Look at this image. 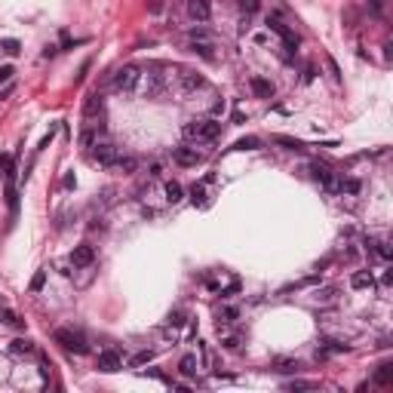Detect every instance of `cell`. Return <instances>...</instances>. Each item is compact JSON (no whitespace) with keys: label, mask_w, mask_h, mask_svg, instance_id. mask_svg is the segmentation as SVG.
<instances>
[{"label":"cell","mask_w":393,"mask_h":393,"mask_svg":"<svg viewBox=\"0 0 393 393\" xmlns=\"http://www.w3.org/2000/svg\"><path fill=\"white\" fill-rule=\"evenodd\" d=\"M185 138H194V141H215L221 135V123L218 120H191L182 126Z\"/></svg>","instance_id":"cell-1"},{"label":"cell","mask_w":393,"mask_h":393,"mask_svg":"<svg viewBox=\"0 0 393 393\" xmlns=\"http://www.w3.org/2000/svg\"><path fill=\"white\" fill-rule=\"evenodd\" d=\"M138 83H141V68L138 65H123L120 71H114V89L117 93L129 96V93L138 89Z\"/></svg>","instance_id":"cell-2"},{"label":"cell","mask_w":393,"mask_h":393,"mask_svg":"<svg viewBox=\"0 0 393 393\" xmlns=\"http://www.w3.org/2000/svg\"><path fill=\"white\" fill-rule=\"evenodd\" d=\"M56 344H62L65 350H74V353H89V344H86V338L80 335V332H74V329H56Z\"/></svg>","instance_id":"cell-3"},{"label":"cell","mask_w":393,"mask_h":393,"mask_svg":"<svg viewBox=\"0 0 393 393\" xmlns=\"http://www.w3.org/2000/svg\"><path fill=\"white\" fill-rule=\"evenodd\" d=\"M307 169H310V175H313V182H319L329 194H338V188H341V178H338L329 166H323V163H310Z\"/></svg>","instance_id":"cell-4"},{"label":"cell","mask_w":393,"mask_h":393,"mask_svg":"<svg viewBox=\"0 0 393 393\" xmlns=\"http://www.w3.org/2000/svg\"><path fill=\"white\" fill-rule=\"evenodd\" d=\"M203 86H206L203 74H196V71H191V68L178 71V93L182 96H191V93H196V89H203Z\"/></svg>","instance_id":"cell-5"},{"label":"cell","mask_w":393,"mask_h":393,"mask_svg":"<svg viewBox=\"0 0 393 393\" xmlns=\"http://www.w3.org/2000/svg\"><path fill=\"white\" fill-rule=\"evenodd\" d=\"M93 157H96L98 166H117L120 148H114L111 141H96V145H93Z\"/></svg>","instance_id":"cell-6"},{"label":"cell","mask_w":393,"mask_h":393,"mask_svg":"<svg viewBox=\"0 0 393 393\" xmlns=\"http://www.w3.org/2000/svg\"><path fill=\"white\" fill-rule=\"evenodd\" d=\"M123 366V356L114 350V347H104L101 353H98V369L101 372H117Z\"/></svg>","instance_id":"cell-7"},{"label":"cell","mask_w":393,"mask_h":393,"mask_svg":"<svg viewBox=\"0 0 393 393\" xmlns=\"http://www.w3.org/2000/svg\"><path fill=\"white\" fill-rule=\"evenodd\" d=\"M172 160H175L178 166H196L203 160V154L196 151V148H175L172 151Z\"/></svg>","instance_id":"cell-8"},{"label":"cell","mask_w":393,"mask_h":393,"mask_svg":"<svg viewBox=\"0 0 393 393\" xmlns=\"http://www.w3.org/2000/svg\"><path fill=\"white\" fill-rule=\"evenodd\" d=\"M71 261H74L77 267H89L96 261V249L89 243H80V246H74V252H71Z\"/></svg>","instance_id":"cell-9"},{"label":"cell","mask_w":393,"mask_h":393,"mask_svg":"<svg viewBox=\"0 0 393 393\" xmlns=\"http://www.w3.org/2000/svg\"><path fill=\"white\" fill-rule=\"evenodd\" d=\"M188 12L196 22H209L212 19V3L209 0H188Z\"/></svg>","instance_id":"cell-10"},{"label":"cell","mask_w":393,"mask_h":393,"mask_svg":"<svg viewBox=\"0 0 393 393\" xmlns=\"http://www.w3.org/2000/svg\"><path fill=\"white\" fill-rule=\"evenodd\" d=\"M101 111H104V98H101V93H89L86 101H83V114H86V117H96V114H101Z\"/></svg>","instance_id":"cell-11"},{"label":"cell","mask_w":393,"mask_h":393,"mask_svg":"<svg viewBox=\"0 0 393 393\" xmlns=\"http://www.w3.org/2000/svg\"><path fill=\"white\" fill-rule=\"evenodd\" d=\"M249 86H252V93H255L258 98H274V83H271V80L252 77V80H249Z\"/></svg>","instance_id":"cell-12"},{"label":"cell","mask_w":393,"mask_h":393,"mask_svg":"<svg viewBox=\"0 0 393 393\" xmlns=\"http://www.w3.org/2000/svg\"><path fill=\"white\" fill-rule=\"evenodd\" d=\"M350 286H353V289H372V286H375L372 271H356V274L350 277Z\"/></svg>","instance_id":"cell-13"},{"label":"cell","mask_w":393,"mask_h":393,"mask_svg":"<svg viewBox=\"0 0 393 393\" xmlns=\"http://www.w3.org/2000/svg\"><path fill=\"white\" fill-rule=\"evenodd\" d=\"M274 145L286 148V151H304V141L301 138H292V135H274Z\"/></svg>","instance_id":"cell-14"},{"label":"cell","mask_w":393,"mask_h":393,"mask_svg":"<svg viewBox=\"0 0 393 393\" xmlns=\"http://www.w3.org/2000/svg\"><path fill=\"white\" fill-rule=\"evenodd\" d=\"M298 46H301V37H298V34L289 28V31L283 34V49H286V56H295V52H298Z\"/></svg>","instance_id":"cell-15"},{"label":"cell","mask_w":393,"mask_h":393,"mask_svg":"<svg viewBox=\"0 0 393 393\" xmlns=\"http://www.w3.org/2000/svg\"><path fill=\"white\" fill-rule=\"evenodd\" d=\"M375 384H381V387L393 384V363H381L378 366V372H375Z\"/></svg>","instance_id":"cell-16"},{"label":"cell","mask_w":393,"mask_h":393,"mask_svg":"<svg viewBox=\"0 0 393 393\" xmlns=\"http://www.w3.org/2000/svg\"><path fill=\"white\" fill-rule=\"evenodd\" d=\"M301 366H298V360H274V372H280V375H295Z\"/></svg>","instance_id":"cell-17"},{"label":"cell","mask_w":393,"mask_h":393,"mask_svg":"<svg viewBox=\"0 0 393 393\" xmlns=\"http://www.w3.org/2000/svg\"><path fill=\"white\" fill-rule=\"evenodd\" d=\"M0 52H6V56H19L22 43L15 40V37H3V40H0Z\"/></svg>","instance_id":"cell-18"},{"label":"cell","mask_w":393,"mask_h":393,"mask_svg":"<svg viewBox=\"0 0 393 393\" xmlns=\"http://www.w3.org/2000/svg\"><path fill=\"white\" fill-rule=\"evenodd\" d=\"M178 372H182V375H196V356H194V353L182 356V363H178Z\"/></svg>","instance_id":"cell-19"},{"label":"cell","mask_w":393,"mask_h":393,"mask_svg":"<svg viewBox=\"0 0 393 393\" xmlns=\"http://www.w3.org/2000/svg\"><path fill=\"white\" fill-rule=\"evenodd\" d=\"M369 249H372V252H375V255H381L384 261H390V258H393V252H390V246H387V243H381V240H372V243H369Z\"/></svg>","instance_id":"cell-20"},{"label":"cell","mask_w":393,"mask_h":393,"mask_svg":"<svg viewBox=\"0 0 393 393\" xmlns=\"http://www.w3.org/2000/svg\"><path fill=\"white\" fill-rule=\"evenodd\" d=\"M188 49H191V52H196V56H203V59H209V62H212V59H215V56H212V46H209L206 40H200V43H196V40H194V43H191Z\"/></svg>","instance_id":"cell-21"},{"label":"cell","mask_w":393,"mask_h":393,"mask_svg":"<svg viewBox=\"0 0 393 393\" xmlns=\"http://www.w3.org/2000/svg\"><path fill=\"white\" fill-rule=\"evenodd\" d=\"M9 353H15V356L31 353V341L28 338H15V341H9Z\"/></svg>","instance_id":"cell-22"},{"label":"cell","mask_w":393,"mask_h":393,"mask_svg":"<svg viewBox=\"0 0 393 393\" xmlns=\"http://www.w3.org/2000/svg\"><path fill=\"white\" fill-rule=\"evenodd\" d=\"M135 166H138V160H135V157H129V154H120V160H117V169H123V172H135Z\"/></svg>","instance_id":"cell-23"},{"label":"cell","mask_w":393,"mask_h":393,"mask_svg":"<svg viewBox=\"0 0 393 393\" xmlns=\"http://www.w3.org/2000/svg\"><path fill=\"white\" fill-rule=\"evenodd\" d=\"M182 194H185V191H182V185H178V182H169V185H166V200H169V203H178V200H182Z\"/></svg>","instance_id":"cell-24"},{"label":"cell","mask_w":393,"mask_h":393,"mask_svg":"<svg viewBox=\"0 0 393 393\" xmlns=\"http://www.w3.org/2000/svg\"><path fill=\"white\" fill-rule=\"evenodd\" d=\"M258 145H261V141H258L255 135H246V138H240V141H237L234 148H237V151H255Z\"/></svg>","instance_id":"cell-25"},{"label":"cell","mask_w":393,"mask_h":393,"mask_svg":"<svg viewBox=\"0 0 393 393\" xmlns=\"http://www.w3.org/2000/svg\"><path fill=\"white\" fill-rule=\"evenodd\" d=\"M191 200H194V206H203V203H206V191H203V185H194V188H191Z\"/></svg>","instance_id":"cell-26"},{"label":"cell","mask_w":393,"mask_h":393,"mask_svg":"<svg viewBox=\"0 0 393 393\" xmlns=\"http://www.w3.org/2000/svg\"><path fill=\"white\" fill-rule=\"evenodd\" d=\"M267 28H271L274 34H280V37H283V34H286V31H289V28H286V25H283V22L277 19V15H267Z\"/></svg>","instance_id":"cell-27"},{"label":"cell","mask_w":393,"mask_h":393,"mask_svg":"<svg viewBox=\"0 0 393 393\" xmlns=\"http://www.w3.org/2000/svg\"><path fill=\"white\" fill-rule=\"evenodd\" d=\"M43 286H46V271H37V274H34V280H31V292H40Z\"/></svg>","instance_id":"cell-28"},{"label":"cell","mask_w":393,"mask_h":393,"mask_svg":"<svg viewBox=\"0 0 393 393\" xmlns=\"http://www.w3.org/2000/svg\"><path fill=\"white\" fill-rule=\"evenodd\" d=\"M286 387H289V390H316L319 384L316 381H289Z\"/></svg>","instance_id":"cell-29"},{"label":"cell","mask_w":393,"mask_h":393,"mask_svg":"<svg viewBox=\"0 0 393 393\" xmlns=\"http://www.w3.org/2000/svg\"><path fill=\"white\" fill-rule=\"evenodd\" d=\"M6 203H9V209L15 212V209H19V194H15V188H12V182L6 185Z\"/></svg>","instance_id":"cell-30"},{"label":"cell","mask_w":393,"mask_h":393,"mask_svg":"<svg viewBox=\"0 0 393 393\" xmlns=\"http://www.w3.org/2000/svg\"><path fill=\"white\" fill-rule=\"evenodd\" d=\"M258 6H261V0H240V9H243L246 15H252V12H258Z\"/></svg>","instance_id":"cell-31"},{"label":"cell","mask_w":393,"mask_h":393,"mask_svg":"<svg viewBox=\"0 0 393 393\" xmlns=\"http://www.w3.org/2000/svg\"><path fill=\"white\" fill-rule=\"evenodd\" d=\"M0 316H3V323H6V326H22L19 313H12V310H0Z\"/></svg>","instance_id":"cell-32"},{"label":"cell","mask_w":393,"mask_h":393,"mask_svg":"<svg viewBox=\"0 0 393 393\" xmlns=\"http://www.w3.org/2000/svg\"><path fill=\"white\" fill-rule=\"evenodd\" d=\"M151 360H154V353H151V350H141V353L132 356V366H145V363H151Z\"/></svg>","instance_id":"cell-33"},{"label":"cell","mask_w":393,"mask_h":393,"mask_svg":"<svg viewBox=\"0 0 393 393\" xmlns=\"http://www.w3.org/2000/svg\"><path fill=\"white\" fill-rule=\"evenodd\" d=\"M80 145H83V148H93V145H96V132H93V129H83V132H80Z\"/></svg>","instance_id":"cell-34"},{"label":"cell","mask_w":393,"mask_h":393,"mask_svg":"<svg viewBox=\"0 0 393 393\" xmlns=\"http://www.w3.org/2000/svg\"><path fill=\"white\" fill-rule=\"evenodd\" d=\"M218 316H224V319H218V323H234V319L240 316V310H237V307H224Z\"/></svg>","instance_id":"cell-35"},{"label":"cell","mask_w":393,"mask_h":393,"mask_svg":"<svg viewBox=\"0 0 393 393\" xmlns=\"http://www.w3.org/2000/svg\"><path fill=\"white\" fill-rule=\"evenodd\" d=\"M169 326H172V329L185 326V310H175V313H169Z\"/></svg>","instance_id":"cell-36"},{"label":"cell","mask_w":393,"mask_h":393,"mask_svg":"<svg viewBox=\"0 0 393 393\" xmlns=\"http://www.w3.org/2000/svg\"><path fill=\"white\" fill-rule=\"evenodd\" d=\"M221 347H224V350H240V338H237V335H227L224 341H221Z\"/></svg>","instance_id":"cell-37"},{"label":"cell","mask_w":393,"mask_h":393,"mask_svg":"<svg viewBox=\"0 0 393 393\" xmlns=\"http://www.w3.org/2000/svg\"><path fill=\"white\" fill-rule=\"evenodd\" d=\"M326 65H329V71H332V77H335V80H341V68H338V62H335L332 56H326Z\"/></svg>","instance_id":"cell-38"},{"label":"cell","mask_w":393,"mask_h":393,"mask_svg":"<svg viewBox=\"0 0 393 393\" xmlns=\"http://www.w3.org/2000/svg\"><path fill=\"white\" fill-rule=\"evenodd\" d=\"M12 74H15V68L12 65H3V68H0V83H9Z\"/></svg>","instance_id":"cell-39"},{"label":"cell","mask_w":393,"mask_h":393,"mask_svg":"<svg viewBox=\"0 0 393 393\" xmlns=\"http://www.w3.org/2000/svg\"><path fill=\"white\" fill-rule=\"evenodd\" d=\"M191 40H209V31H203V28H194V31H191Z\"/></svg>","instance_id":"cell-40"},{"label":"cell","mask_w":393,"mask_h":393,"mask_svg":"<svg viewBox=\"0 0 393 393\" xmlns=\"http://www.w3.org/2000/svg\"><path fill=\"white\" fill-rule=\"evenodd\" d=\"M369 6H372V12H381L384 9V0H369Z\"/></svg>","instance_id":"cell-41"},{"label":"cell","mask_w":393,"mask_h":393,"mask_svg":"<svg viewBox=\"0 0 393 393\" xmlns=\"http://www.w3.org/2000/svg\"><path fill=\"white\" fill-rule=\"evenodd\" d=\"M74 185H77V178H74V172H68V175H65V188H74Z\"/></svg>","instance_id":"cell-42"},{"label":"cell","mask_w":393,"mask_h":393,"mask_svg":"<svg viewBox=\"0 0 393 393\" xmlns=\"http://www.w3.org/2000/svg\"><path fill=\"white\" fill-rule=\"evenodd\" d=\"M148 6H151V12H160V9H163V0H151Z\"/></svg>","instance_id":"cell-43"},{"label":"cell","mask_w":393,"mask_h":393,"mask_svg":"<svg viewBox=\"0 0 393 393\" xmlns=\"http://www.w3.org/2000/svg\"><path fill=\"white\" fill-rule=\"evenodd\" d=\"M234 123H246V114L243 111H234Z\"/></svg>","instance_id":"cell-44"}]
</instances>
